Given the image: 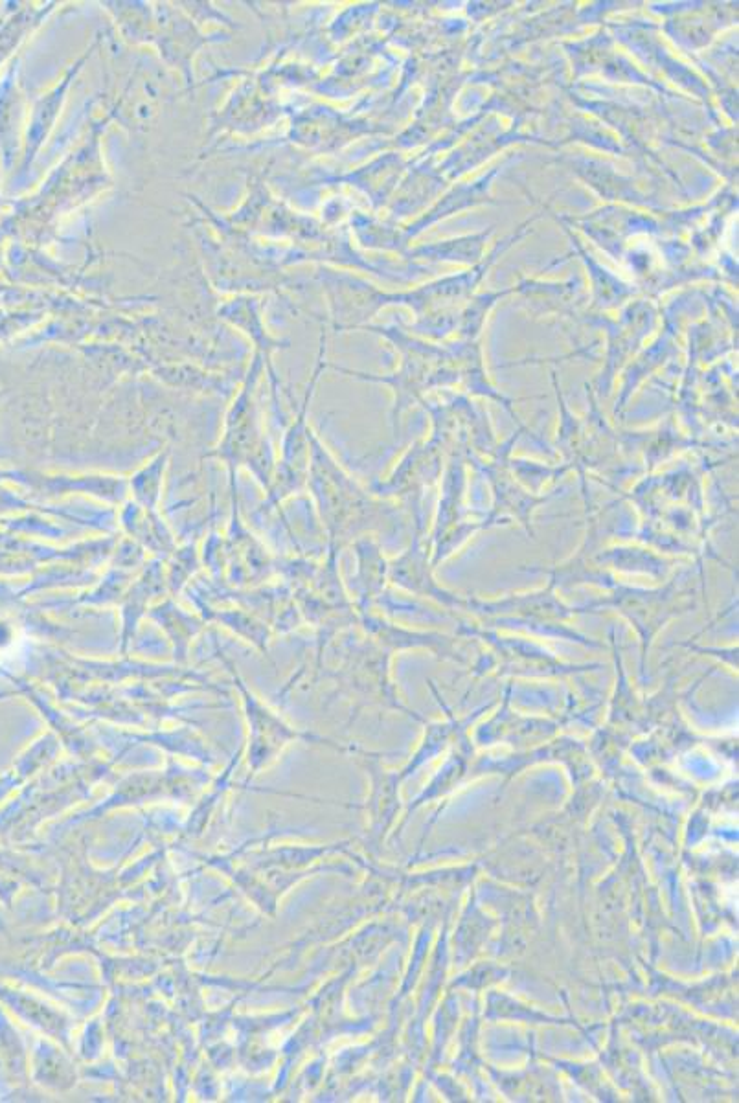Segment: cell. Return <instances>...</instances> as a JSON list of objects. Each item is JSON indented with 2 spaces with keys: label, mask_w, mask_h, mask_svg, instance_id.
Masks as SVG:
<instances>
[{
  "label": "cell",
  "mask_w": 739,
  "mask_h": 1103,
  "mask_svg": "<svg viewBox=\"0 0 739 1103\" xmlns=\"http://www.w3.org/2000/svg\"><path fill=\"white\" fill-rule=\"evenodd\" d=\"M477 611H482L486 620H495L499 626H524L539 631L541 635H558L554 627L567 629L563 624L572 616L548 592L513 596L497 602H482Z\"/></svg>",
  "instance_id": "obj_1"
}]
</instances>
